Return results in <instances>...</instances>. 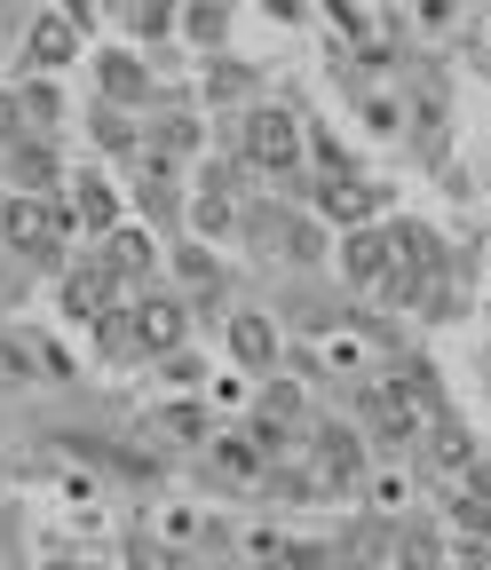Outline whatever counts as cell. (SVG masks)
<instances>
[{
  "label": "cell",
  "instance_id": "6da1fadb",
  "mask_svg": "<svg viewBox=\"0 0 491 570\" xmlns=\"http://www.w3.org/2000/svg\"><path fill=\"white\" fill-rule=\"evenodd\" d=\"M246 159L262 167V175H294V159H302V135H294V119L286 111H246Z\"/></svg>",
  "mask_w": 491,
  "mask_h": 570
},
{
  "label": "cell",
  "instance_id": "7a4b0ae2",
  "mask_svg": "<svg viewBox=\"0 0 491 570\" xmlns=\"http://www.w3.org/2000/svg\"><path fill=\"white\" fill-rule=\"evenodd\" d=\"M436 396H429V373H412V381H389V389H373V428L389 444H404L412 428H420V412H429Z\"/></svg>",
  "mask_w": 491,
  "mask_h": 570
},
{
  "label": "cell",
  "instance_id": "3957f363",
  "mask_svg": "<svg viewBox=\"0 0 491 570\" xmlns=\"http://www.w3.org/2000/svg\"><path fill=\"white\" fill-rule=\"evenodd\" d=\"M317 214H333V223H373V183L348 175L333 151H325V175H317Z\"/></svg>",
  "mask_w": 491,
  "mask_h": 570
},
{
  "label": "cell",
  "instance_id": "277c9868",
  "mask_svg": "<svg viewBox=\"0 0 491 570\" xmlns=\"http://www.w3.org/2000/svg\"><path fill=\"white\" fill-rule=\"evenodd\" d=\"M0 230H9V246H24V254H56V238H63V223L40 198H9L0 206Z\"/></svg>",
  "mask_w": 491,
  "mask_h": 570
},
{
  "label": "cell",
  "instance_id": "5b68a950",
  "mask_svg": "<svg viewBox=\"0 0 491 570\" xmlns=\"http://www.w3.org/2000/svg\"><path fill=\"white\" fill-rule=\"evenodd\" d=\"M111 294H119V277H111L104 262H80V269H72V285H63V309H72V317H104V309H111Z\"/></svg>",
  "mask_w": 491,
  "mask_h": 570
},
{
  "label": "cell",
  "instance_id": "8992f818",
  "mask_svg": "<svg viewBox=\"0 0 491 570\" xmlns=\"http://www.w3.org/2000/svg\"><path fill=\"white\" fill-rule=\"evenodd\" d=\"M72 190H80V198L63 206V223H72V214H80V230H111V223H119V198H111V183H104V175H80Z\"/></svg>",
  "mask_w": 491,
  "mask_h": 570
},
{
  "label": "cell",
  "instance_id": "52a82bcc",
  "mask_svg": "<svg viewBox=\"0 0 491 570\" xmlns=\"http://www.w3.org/2000/svg\"><path fill=\"white\" fill-rule=\"evenodd\" d=\"M183 341V309L175 302H144L135 309V348H175Z\"/></svg>",
  "mask_w": 491,
  "mask_h": 570
},
{
  "label": "cell",
  "instance_id": "ba28073f",
  "mask_svg": "<svg viewBox=\"0 0 491 570\" xmlns=\"http://www.w3.org/2000/svg\"><path fill=\"white\" fill-rule=\"evenodd\" d=\"M317 468L333 475V483H357V436H348V428H325V436H317Z\"/></svg>",
  "mask_w": 491,
  "mask_h": 570
},
{
  "label": "cell",
  "instance_id": "9c48e42d",
  "mask_svg": "<svg viewBox=\"0 0 491 570\" xmlns=\"http://www.w3.org/2000/svg\"><path fill=\"white\" fill-rule=\"evenodd\" d=\"M104 269H111L119 285H135V277H144V269H151V246L119 230V238H111V254H104Z\"/></svg>",
  "mask_w": 491,
  "mask_h": 570
},
{
  "label": "cell",
  "instance_id": "30bf717a",
  "mask_svg": "<svg viewBox=\"0 0 491 570\" xmlns=\"http://www.w3.org/2000/svg\"><path fill=\"white\" fill-rule=\"evenodd\" d=\"M80 48V32L72 24H63V17H48L40 32H32V63H63V56H72Z\"/></svg>",
  "mask_w": 491,
  "mask_h": 570
},
{
  "label": "cell",
  "instance_id": "8fae6325",
  "mask_svg": "<svg viewBox=\"0 0 491 570\" xmlns=\"http://www.w3.org/2000/svg\"><path fill=\"white\" fill-rule=\"evenodd\" d=\"M230 223H238L230 183H206V190H198V230H230Z\"/></svg>",
  "mask_w": 491,
  "mask_h": 570
},
{
  "label": "cell",
  "instance_id": "7c38bea8",
  "mask_svg": "<svg viewBox=\"0 0 491 570\" xmlns=\"http://www.w3.org/2000/svg\"><path fill=\"white\" fill-rule=\"evenodd\" d=\"M230 341H238V356H246V365H269V348H277L262 317H238V325H230Z\"/></svg>",
  "mask_w": 491,
  "mask_h": 570
},
{
  "label": "cell",
  "instance_id": "4fadbf2b",
  "mask_svg": "<svg viewBox=\"0 0 491 570\" xmlns=\"http://www.w3.org/2000/svg\"><path fill=\"white\" fill-rule=\"evenodd\" d=\"M104 88H111V96L127 104V96H144V71H135L127 56H104Z\"/></svg>",
  "mask_w": 491,
  "mask_h": 570
},
{
  "label": "cell",
  "instance_id": "5bb4252c",
  "mask_svg": "<svg viewBox=\"0 0 491 570\" xmlns=\"http://www.w3.org/2000/svg\"><path fill=\"white\" fill-rule=\"evenodd\" d=\"M404 570H444V547H436V531H412V539H404Z\"/></svg>",
  "mask_w": 491,
  "mask_h": 570
},
{
  "label": "cell",
  "instance_id": "9a60e30c",
  "mask_svg": "<svg viewBox=\"0 0 491 570\" xmlns=\"http://www.w3.org/2000/svg\"><path fill=\"white\" fill-rule=\"evenodd\" d=\"M127 24H135V32H159V24H167V9H159V0H135Z\"/></svg>",
  "mask_w": 491,
  "mask_h": 570
},
{
  "label": "cell",
  "instance_id": "2e32d148",
  "mask_svg": "<svg viewBox=\"0 0 491 570\" xmlns=\"http://www.w3.org/2000/svg\"><path fill=\"white\" fill-rule=\"evenodd\" d=\"M0 119H9V111H0Z\"/></svg>",
  "mask_w": 491,
  "mask_h": 570
}]
</instances>
